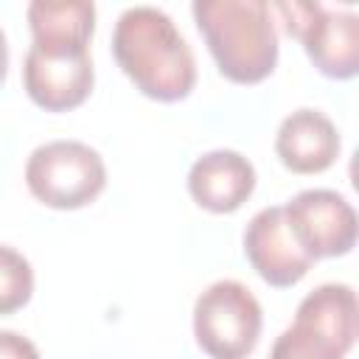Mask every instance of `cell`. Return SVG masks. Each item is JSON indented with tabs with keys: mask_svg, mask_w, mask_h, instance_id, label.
Returning <instances> with one entry per match:
<instances>
[{
	"mask_svg": "<svg viewBox=\"0 0 359 359\" xmlns=\"http://www.w3.org/2000/svg\"><path fill=\"white\" fill-rule=\"evenodd\" d=\"M275 151L289 171L320 174L331 168L339 154V132L325 112L300 107L280 121Z\"/></svg>",
	"mask_w": 359,
	"mask_h": 359,
	"instance_id": "8fae6325",
	"label": "cell"
},
{
	"mask_svg": "<svg viewBox=\"0 0 359 359\" xmlns=\"http://www.w3.org/2000/svg\"><path fill=\"white\" fill-rule=\"evenodd\" d=\"M95 81L87 48H39L31 45L22 62L28 98L48 112H67L90 95Z\"/></svg>",
	"mask_w": 359,
	"mask_h": 359,
	"instance_id": "ba28073f",
	"label": "cell"
},
{
	"mask_svg": "<svg viewBox=\"0 0 359 359\" xmlns=\"http://www.w3.org/2000/svg\"><path fill=\"white\" fill-rule=\"evenodd\" d=\"M34 34L31 45L87 48L95 28V6L87 0H34L25 8Z\"/></svg>",
	"mask_w": 359,
	"mask_h": 359,
	"instance_id": "7c38bea8",
	"label": "cell"
},
{
	"mask_svg": "<svg viewBox=\"0 0 359 359\" xmlns=\"http://www.w3.org/2000/svg\"><path fill=\"white\" fill-rule=\"evenodd\" d=\"M0 359H39V351L28 337L17 331H0Z\"/></svg>",
	"mask_w": 359,
	"mask_h": 359,
	"instance_id": "5bb4252c",
	"label": "cell"
},
{
	"mask_svg": "<svg viewBox=\"0 0 359 359\" xmlns=\"http://www.w3.org/2000/svg\"><path fill=\"white\" fill-rule=\"evenodd\" d=\"M25 185L48 208L76 210L90 205L107 185L104 157L81 140H48L25 163Z\"/></svg>",
	"mask_w": 359,
	"mask_h": 359,
	"instance_id": "277c9868",
	"label": "cell"
},
{
	"mask_svg": "<svg viewBox=\"0 0 359 359\" xmlns=\"http://www.w3.org/2000/svg\"><path fill=\"white\" fill-rule=\"evenodd\" d=\"M6 73H8V42H6V34L0 28V84L6 81Z\"/></svg>",
	"mask_w": 359,
	"mask_h": 359,
	"instance_id": "9a60e30c",
	"label": "cell"
},
{
	"mask_svg": "<svg viewBox=\"0 0 359 359\" xmlns=\"http://www.w3.org/2000/svg\"><path fill=\"white\" fill-rule=\"evenodd\" d=\"M244 255L252 264V269L269 286H278V289H286L303 280L314 264V258L294 238L283 216V205L264 208L247 222Z\"/></svg>",
	"mask_w": 359,
	"mask_h": 359,
	"instance_id": "9c48e42d",
	"label": "cell"
},
{
	"mask_svg": "<svg viewBox=\"0 0 359 359\" xmlns=\"http://www.w3.org/2000/svg\"><path fill=\"white\" fill-rule=\"evenodd\" d=\"M255 191L252 163L233 149H213L194 160L188 171V194L210 213L238 210Z\"/></svg>",
	"mask_w": 359,
	"mask_h": 359,
	"instance_id": "30bf717a",
	"label": "cell"
},
{
	"mask_svg": "<svg viewBox=\"0 0 359 359\" xmlns=\"http://www.w3.org/2000/svg\"><path fill=\"white\" fill-rule=\"evenodd\" d=\"M280 14L286 34L303 42L306 56L328 79H353L359 73V17L323 3L292 0L269 6Z\"/></svg>",
	"mask_w": 359,
	"mask_h": 359,
	"instance_id": "8992f818",
	"label": "cell"
},
{
	"mask_svg": "<svg viewBox=\"0 0 359 359\" xmlns=\"http://www.w3.org/2000/svg\"><path fill=\"white\" fill-rule=\"evenodd\" d=\"M34 294V269L22 252L0 244V314L22 309Z\"/></svg>",
	"mask_w": 359,
	"mask_h": 359,
	"instance_id": "4fadbf2b",
	"label": "cell"
},
{
	"mask_svg": "<svg viewBox=\"0 0 359 359\" xmlns=\"http://www.w3.org/2000/svg\"><path fill=\"white\" fill-rule=\"evenodd\" d=\"M283 216L300 247L314 261L348 255L356 244V210L342 194L331 188L300 191L283 205Z\"/></svg>",
	"mask_w": 359,
	"mask_h": 359,
	"instance_id": "52a82bcc",
	"label": "cell"
},
{
	"mask_svg": "<svg viewBox=\"0 0 359 359\" xmlns=\"http://www.w3.org/2000/svg\"><path fill=\"white\" fill-rule=\"evenodd\" d=\"M261 325V303L241 280H216L194 303V337L210 359H247Z\"/></svg>",
	"mask_w": 359,
	"mask_h": 359,
	"instance_id": "5b68a950",
	"label": "cell"
},
{
	"mask_svg": "<svg viewBox=\"0 0 359 359\" xmlns=\"http://www.w3.org/2000/svg\"><path fill=\"white\" fill-rule=\"evenodd\" d=\"M112 53L132 84L154 101H180L196 84V59L157 6H129L112 31Z\"/></svg>",
	"mask_w": 359,
	"mask_h": 359,
	"instance_id": "6da1fadb",
	"label": "cell"
},
{
	"mask_svg": "<svg viewBox=\"0 0 359 359\" xmlns=\"http://www.w3.org/2000/svg\"><path fill=\"white\" fill-rule=\"evenodd\" d=\"M219 73L236 84H258L278 65V31L264 0H196L191 6Z\"/></svg>",
	"mask_w": 359,
	"mask_h": 359,
	"instance_id": "7a4b0ae2",
	"label": "cell"
},
{
	"mask_svg": "<svg viewBox=\"0 0 359 359\" xmlns=\"http://www.w3.org/2000/svg\"><path fill=\"white\" fill-rule=\"evenodd\" d=\"M356 334V292L348 283H320L300 300L292 325L272 342L269 359H345Z\"/></svg>",
	"mask_w": 359,
	"mask_h": 359,
	"instance_id": "3957f363",
	"label": "cell"
}]
</instances>
